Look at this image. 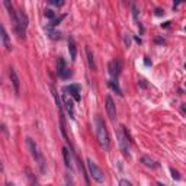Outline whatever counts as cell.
Segmentation results:
<instances>
[{
	"mask_svg": "<svg viewBox=\"0 0 186 186\" xmlns=\"http://www.w3.org/2000/svg\"><path fill=\"white\" fill-rule=\"evenodd\" d=\"M95 127H96V137H98V141L100 144V147L103 150H109L111 143H109V134L105 125V121L102 119V116H96L95 118Z\"/></svg>",
	"mask_w": 186,
	"mask_h": 186,
	"instance_id": "obj_1",
	"label": "cell"
},
{
	"mask_svg": "<svg viewBox=\"0 0 186 186\" xmlns=\"http://www.w3.org/2000/svg\"><path fill=\"white\" fill-rule=\"evenodd\" d=\"M26 146H28V150H29V153H31L32 158L38 161V164H39V169H41V172H42V173H45V160H44L42 154L39 153L36 143L34 141V140H32L31 137H28V138H26Z\"/></svg>",
	"mask_w": 186,
	"mask_h": 186,
	"instance_id": "obj_2",
	"label": "cell"
},
{
	"mask_svg": "<svg viewBox=\"0 0 186 186\" xmlns=\"http://www.w3.org/2000/svg\"><path fill=\"white\" fill-rule=\"evenodd\" d=\"M116 138L119 143V148L125 157H129V135L125 129V127H119L116 131Z\"/></svg>",
	"mask_w": 186,
	"mask_h": 186,
	"instance_id": "obj_3",
	"label": "cell"
},
{
	"mask_svg": "<svg viewBox=\"0 0 186 186\" xmlns=\"http://www.w3.org/2000/svg\"><path fill=\"white\" fill-rule=\"evenodd\" d=\"M13 25H15L16 34L20 38L25 36V32H26V28H28V16H26V13L23 12L22 9L18 12V18H16V22L13 23Z\"/></svg>",
	"mask_w": 186,
	"mask_h": 186,
	"instance_id": "obj_4",
	"label": "cell"
},
{
	"mask_svg": "<svg viewBox=\"0 0 186 186\" xmlns=\"http://www.w3.org/2000/svg\"><path fill=\"white\" fill-rule=\"evenodd\" d=\"M87 169H89V173L93 180H96L98 183H105V175H103L102 169L92 158H87Z\"/></svg>",
	"mask_w": 186,
	"mask_h": 186,
	"instance_id": "obj_5",
	"label": "cell"
},
{
	"mask_svg": "<svg viewBox=\"0 0 186 186\" xmlns=\"http://www.w3.org/2000/svg\"><path fill=\"white\" fill-rule=\"evenodd\" d=\"M105 108H106V113L109 116V119L112 122H115V119H116V106H115V102H113L111 95H108L105 98Z\"/></svg>",
	"mask_w": 186,
	"mask_h": 186,
	"instance_id": "obj_6",
	"label": "cell"
},
{
	"mask_svg": "<svg viewBox=\"0 0 186 186\" xmlns=\"http://www.w3.org/2000/svg\"><path fill=\"white\" fill-rule=\"evenodd\" d=\"M109 74H111V77L112 79H118V76L121 74V70H122V64H121V61L116 58V60H112L111 63H109Z\"/></svg>",
	"mask_w": 186,
	"mask_h": 186,
	"instance_id": "obj_7",
	"label": "cell"
},
{
	"mask_svg": "<svg viewBox=\"0 0 186 186\" xmlns=\"http://www.w3.org/2000/svg\"><path fill=\"white\" fill-rule=\"evenodd\" d=\"M57 73L61 79H68L71 77V71L65 67V61L63 57H58V63H57Z\"/></svg>",
	"mask_w": 186,
	"mask_h": 186,
	"instance_id": "obj_8",
	"label": "cell"
},
{
	"mask_svg": "<svg viewBox=\"0 0 186 186\" xmlns=\"http://www.w3.org/2000/svg\"><path fill=\"white\" fill-rule=\"evenodd\" d=\"M63 103H64V108L67 111V113L70 115V118H74V103H73V99L71 96H68V93H63Z\"/></svg>",
	"mask_w": 186,
	"mask_h": 186,
	"instance_id": "obj_9",
	"label": "cell"
},
{
	"mask_svg": "<svg viewBox=\"0 0 186 186\" xmlns=\"http://www.w3.org/2000/svg\"><path fill=\"white\" fill-rule=\"evenodd\" d=\"M64 92L68 93L76 102H80L82 100V96H80V86L79 84H68L64 87Z\"/></svg>",
	"mask_w": 186,
	"mask_h": 186,
	"instance_id": "obj_10",
	"label": "cell"
},
{
	"mask_svg": "<svg viewBox=\"0 0 186 186\" xmlns=\"http://www.w3.org/2000/svg\"><path fill=\"white\" fill-rule=\"evenodd\" d=\"M9 77H10V82L13 84V89H15V93L16 95H19V92H20V80L18 77V73H16V70L10 67L9 70Z\"/></svg>",
	"mask_w": 186,
	"mask_h": 186,
	"instance_id": "obj_11",
	"label": "cell"
},
{
	"mask_svg": "<svg viewBox=\"0 0 186 186\" xmlns=\"http://www.w3.org/2000/svg\"><path fill=\"white\" fill-rule=\"evenodd\" d=\"M68 53H70V58H71V61H76V57H77V46H76V41L73 36H70L68 41Z\"/></svg>",
	"mask_w": 186,
	"mask_h": 186,
	"instance_id": "obj_12",
	"label": "cell"
},
{
	"mask_svg": "<svg viewBox=\"0 0 186 186\" xmlns=\"http://www.w3.org/2000/svg\"><path fill=\"white\" fill-rule=\"evenodd\" d=\"M0 32H2V42H3V45H5V48H6L7 51H10V50H12V42H10V38H9L7 32H6L5 25H0Z\"/></svg>",
	"mask_w": 186,
	"mask_h": 186,
	"instance_id": "obj_13",
	"label": "cell"
},
{
	"mask_svg": "<svg viewBox=\"0 0 186 186\" xmlns=\"http://www.w3.org/2000/svg\"><path fill=\"white\" fill-rule=\"evenodd\" d=\"M140 160H141V163H143L144 166H147V167H151V169H157V167H158V163L154 161V160H151V158L147 157V156H143Z\"/></svg>",
	"mask_w": 186,
	"mask_h": 186,
	"instance_id": "obj_14",
	"label": "cell"
},
{
	"mask_svg": "<svg viewBox=\"0 0 186 186\" xmlns=\"http://www.w3.org/2000/svg\"><path fill=\"white\" fill-rule=\"evenodd\" d=\"M63 157H64V163H65V167L71 170V157H70V151L67 147H63Z\"/></svg>",
	"mask_w": 186,
	"mask_h": 186,
	"instance_id": "obj_15",
	"label": "cell"
},
{
	"mask_svg": "<svg viewBox=\"0 0 186 186\" xmlns=\"http://www.w3.org/2000/svg\"><path fill=\"white\" fill-rule=\"evenodd\" d=\"M86 54H87V63H89V67H90V70H95L96 68V64H95V57H93V53H92V50L89 48H86Z\"/></svg>",
	"mask_w": 186,
	"mask_h": 186,
	"instance_id": "obj_16",
	"label": "cell"
},
{
	"mask_svg": "<svg viewBox=\"0 0 186 186\" xmlns=\"http://www.w3.org/2000/svg\"><path fill=\"white\" fill-rule=\"evenodd\" d=\"M109 86L112 87V90H113V92H116L119 96H122V90H121V87H119L118 82H116L115 79H111V80H109Z\"/></svg>",
	"mask_w": 186,
	"mask_h": 186,
	"instance_id": "obj_17",
	"label": "cell"
},
{
	"mask_svg": "<svg viewBox=\"0 0 186 186\" xmlns=\"http://www.w3.org/2000/svg\"><path fill=\"white\" fill-rule=\"evenodd\" d=\"M45 16L48 18V19H51V20L55 19V13H54V10H51V9H45Z\"/></svg>",
	"mask_w": 186,
	"mask_h": 186,
	"instance_id": "obj_18",
	"label": "cell"
},
{
	"mask_svg": "<svg viewBox=\"0 0 186 186\" xmlns=\"http://www.w3.org/2000/svg\"><path fill=\"white\" fill-rule=\"evenodd\" d=\"M170 173H172V177H173L175 180H180V177H182V176H180V173H179L176 169H173V167H172V169H170Z\"/></svg>",
	"mask_w": 186,
	"mask_h": 186,
	"instance_id": "obj_19",
	"label": "cell"
},
{
	"mask_svg": "<svg viewBox=\"0 0 186 186\" xmlns=\"http://www.w3.org/2000/svg\"><path fill=\"white\" fill-rule=\"evenodd\" d=\"M124 42H125V46H127V48H128V46H131V36L127 34L125 35V38H124Z\"/></svg>",
	"mask_w": 186,
	"mask_h": 186,
	"instance_id": "obj_20",
	"label": "cell"
},
{
	"mask_svg": "<svg viewBox=\"0 0 186 186\" xmlns=\"http://www.w3.org/2000/svg\"><path fill=\"white\" fill-rule=\"evenodd\" d=\"M119 186H132V183L128 182L127 179H121V180H119Z\"/></svg>",
	"mask_w": 186,
	"mask_h": 186,
	"instance_id": "obj_21",
	"label": "cell"
},
{
	"mask_svg": "<svg viewBox=\"0 0 186 186\" xmlns=\"http://www.w3.org/2000/svg\"><path fill=\"white\" fill-rule=\"evenodd\" d=\"M65 183H67V186H74V185H73V179H71V176L65 175Z\"/></svg>",
	"mask_w": 186,
	"mask_h": 186,
	"instance_id": "obj_22",
	"label": "cell"
},
{
	"mask_svg": "<svg viewBox=\"0 0 186 186\" xmlns=\"http://www.w3.org/2000/svg\"><path fill=\"white\" fill-rule=\"evenodd\" d=\"M48 31H50V38H53V39L60 38V34H57V32H54V31H51V29H48Z\"/></svg>",
	"mask_w": 186,
	"mask_h": 186,
	"instance_id": "obj_23",
	"label": "cell"
},
{
	"mask_svg": "<svg viewBox=\"0 0 186 186\" xmlns=\"http://www.w3.org/2000/svg\"><path fill=\"white\" fill-rule=\"evenodd\" d=\"M64 2H57V0H50V5H54V6H63Z\"/></svg>",
	"mask_w": 186,
	"mask_h": 186,
	"instance_id": "obj_24",
	"label": "cell"
},
{
	"mask_svg": "<svg viewBox=\"0 0 186 186\" xmlns=\"http://www.w3.org/2000/svg\"><path fill=\"white\" fill-rule=\"evenodd\" d=\"M132 12H134V19H137L138 18V9H137L135 5H132Z\"/></svg>",
	"mask_w": 186,
	"mask_h": 186,
	"instance_id": "obj_25",
	"label": "cell"
},
{
	"mask_svg": "<svg viewBox=\"0 0 186 186\" xmlns=\"http://www.w3.org/2000/svg\"><path fill=\"white\" fill-rule=\"evenodd\" d=\"M138 83L141 84V87H143V89H146V87H147V83H146V80H144V79H141V80H140Z\"/></svg>",
	"mask_w": 186,
	"mask_h": 186,
	"instance_id": "obj_26",
	"label": "cell"
},
{
	"mask_svg": "<svg viewBox=\"0 0 186 186\" xmlns=\"http://www.w3.org/2000/svg\"><path fill=\"white\" fill-rule=\"evenodd\" d=\"M156 15H157V16L164 15V10H161V9H156Z\"/></svg>",
	"mask_w": 186,
	"mask_h": 186,
	"instance_id": "obj_27",
	"label": "cell"
},
{
	"mask_svg": "<svg viewBox=\"0 0 186 186\" xmlns=\"http://www.w3.org/2000/svg\"><path fill=\"white\" fill-rule=\"evenodd\" d=\"M180 112H182V113H185V115H186V103H183V105H182V106H180Z\"/></svg>",
	"mask_w": 186,
	"mask_h": 186,
	"instance_id": "obj_28",
	"label": "cell"
},
{
	"mask_svg": "<svg viewBox=\"0 0 186 186\" xmlns=\"http://www.w3.org/2000/svg\"><path fill=\"white\" fill-rule=\"evenodd\" d=\"M144 64H146V65H151V61L148 60V57H146V58H144Z\"/></svg>",
	"mask_w": 186,
	"mask_h": 186,
	"instance_id": "obj_29",
	"label": "cell"
},
{
	"mask_svg": "<svg viewBox=\"0 0 186 186\" xmlns=\"http://www.w3.org/2000/svg\"><path fill=\"white\" fill-rule=\"evenodd\" d=\"M185 67H186V65H185Z\"/></svg>",
	"mask_w": 186,
	"mask_h": 186,
	"instance_id": "obj_30",
	"label": "cell"
}]
</instances>
